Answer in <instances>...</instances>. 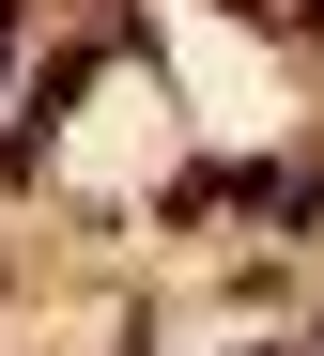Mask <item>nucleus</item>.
I'll list each match as a JSON object with an SVG mask.
<instances>
[{"label": "nucleus", "instance_id": "obj_1", "mask_svg": "<svg viewBox=\"0 0 324 356\" xmlns=\"http://www.w3.org/2000/svg\"><path fill=\"white\" fill-rule=\"evenodd\" d=\"M0 31H16V0H0Z\"/></svg>", "mask_w": 324, "mask_h": 356}]
</instances>
